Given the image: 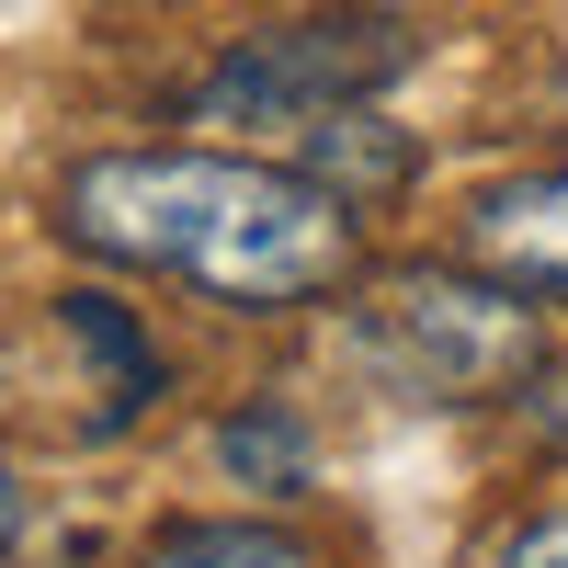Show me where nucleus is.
<instances>
[{
    "instance_id": "nucleus-2",
    "label": "nucleus",
    "mask_w": 568,
    "mask_h": 568,
    "mask_svg": "<svg viewBox=\"0 0 568 568\" xmlns=\"http://www.w3.org/2000/svg\"><path fill=\"white\" fill-rule=\"evenodd\" d=\"M420 58V34L387 12V0H342V12H296V23H262L240 34L227 58L194 80V125H273V136H307L329 114L375 103L398 69Z\"/></svg>"
},
{
    "instance_id": "nucleus-6",
    "label": "nucleus",
    "mask_w": 568,
    "mask_h": 568,
    "mask_svg": "<svg viewBox=\"0 0 568 568\" xmlns=\"http://www.w3.org/2000/svg\"><path fill=\"white\" fill-rule=\"evenodd\" d=\"M136 568H318V546L284 524H171Z\"/></svg>"
},
{
    "instance_id": "nucleus-3",
    "label": "nucleus",
    "mask_w": 568,
    "mask_h": 568,
    "mask_svg": "<svg viewBox=\"0 0 568 568\" xmlns=\"http://www.w3.org/2000/svg\"><path fill=\"white\" fill-rule=\"evenodd\" d=\"M160 398V353L114 296H34L0 318V409L34 420L45 444H114L136 409Z\"/></svg>"
},
{
    "instance_id": "nucleus-10",
    "label": "nucleus",
    "mask_w": 568,
    "mask_h": 568,
    "mask_svg": "<svg viewBox=\"0 0 568 568\" xmlns=\"http://www.w3.org/2000/svg\"><path fill=\"white\" fill-rule=\"evenodd\" d=\"M12 535H23V489H12V466H0V557H12Z\"/></svg>"
},
{
    "instance_id": "nucleus-9",
    "label": "nucleus",
    "mask_w": 568,
    "mask_h": 568,
    "mask_svg": "<svg viewBox=\"0 0 568 568\" xmlns=\"http://www.w3.org/2000/svg\"><path fill=\"white\" fill-rule=\"evenodd\" d=\"M500 568H568V511H535V524L500 546Z\"/></svg>"
},
{
    "instance_id": "nucleus-7",
    "label": "nucleus",
    "mask_w": 568,
    "mask_h": 568,
    "mask_svg": "<svg viewBox=\"0 0 568 568\" xmlns=\"http://www.w3.org/2000/svg\"><path fill=\"white\" fill-rule=\"evenodd\" d=\"M216 466H227V478H240V489H307V433H296V409H227L216 420Z\"/></svg>"
},
{
    "instance_id": "nucleus-1",
    "label": "nucleus",
    "mask_w": 568,
    "mask_h": 568,
    "mask_svg": "<svg viewBox=\"0 0 568 568\" xmlns=\"http://www.w3.org/2000/svg\"><path fill=\"white\" fill-rule=\"evenodd\" d=\"M353 216L364 205L329 194L318 171H273V160H227V149H114L58 182L69 251L194 284V296L251 307V318L353 284V262H364Z\"/></svg>"
},
{
    "instance_id": "nucleus-8",
    "label": "nucleus",
    "mask_w": 568,
    "mask_h": 568,
    "mask_svg": "<svg viewBox=\"0 0 568 568\" xmlns=\"http://www.w3.org/2000/svg\"><path fill=\"white\" fill-rule=\"evenodd\" d=\"M307 171L329 182V194L364 205V194H387V182H409V149L375 114H329V125H307Z\"/></svg>"
},
{
    "instance_id": "nucleus-5",
    "label": "nucleus",
    "mask_w": 568,
    "mask_h": 568,
    "mask_svg": "<svg viewBox=\"0 0 568 568\" xmlns=\"http://www.w3.org/2000/svg\"><path fill=\"white\" fill-rule=\"evenodd\" d=\"M466 262H489L500 284H568V171H535V182H500L466 216Z\"/></svg>"
},
{
    "instance_id": "nucleus-4",
    "label": "nucleus",
    "mask_w": 568,
    "mask_h": 568,
    "mask_svg": "<svg viewBox=\"0 0 568 568\" xmlns=\"http://www.w3.org/2000/svg\"><path fill=\"white\" fill-rule=\"evenodd\" d=\"M375 364L420 398H489L511 375L546 364V318L524 307V284H478V273H398L364 307Z\"/></svg>"
}]
</instances>
